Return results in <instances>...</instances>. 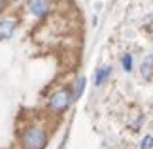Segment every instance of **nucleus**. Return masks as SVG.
<instances>
[{"label": "nucleus", "instance_id": "1", "mask_svg": "<svg viewBox=\"0 0 153 149\" xmlns=\"http://www.w3.org/2000/svg\"><path fill=\"white\" fill-rule=\"evenodd\" d=\"M25 144L28 149H42L45 145V136L40 128H30L25 136Z\"/></svg>", "mask_w": 153, "mask_h": 149}, {"label": "nucleus", "instance_id": "2", "mask_svg": "<svg viewBox=\"0 0 153 149\" xmlns=\"http://www.w3.org/2000/svg\"><path fill=\"white\" fill-rule=\"evenodd\" d=\"M68 104H70V100H68V93L66 91H59L55 96H53V100H51L53 110H57V111H62Z\"/></svg>", "mask_w": 153, "mask_h": 149}, {"label": "nucleus", "instance_id": "3", "mask_svg": "<svg viewBox=\"0 0 153 149\" xmlns=\"http://www.w3.org/2000/svg\"><path fill=\"white\" fill-rule=\"evenodd\" d=\"M13 21L11 19H2L0 21V40H8L13 34Z\"/></svg>", "mask_w": 153, "mask_h": 149}, {"label": "nucleus", "instance_id": "4", "mask_svg": "<svg viewBox=\"0 0 153 149\" xmlns=\"http://www.w3.org/2000/svg\"><path fill=\"white\" fill-rule=\"evenodd\" d=\"M30 10L36 15H44L45 11L49 10V4H48V0H32V2H30Z\"/></svg>", "mask_w": 153, "mask_h": 149}, {"label": "nucleus", "instance_id": "5", "mask_svg": "<svg viewBox=\"0 0 153 149\" xmlns=\"http://www.w3.org/2000/svg\"><path fill=\"white\" fill-rule=\"evenodd\" d=\"M151 74H153V55H149L144 61V64H142V76L144 77H149Z\"/></svg>", "mask_w": 153, "mask_h": 149}, {"label": "nucleus", "instance_id": "6", "mask_svg": "<svg viewBox=\"0 0 153 149\" xmlns=\"http://www.w3.org/2000/svg\"><path fill=\"white\" fill-rule=\"evenodd\" d=\"M110 72H111V70L110 68H104V70H98V74H97V85H102V83L106 81V77H108L110 76Z\"/></svg>", "mask_w": 153, "mask_h": 149}, {"label": "nucleus", "instance_id": "7", "mask_svg": "<svg viewBox=\"0 0 153 149\" xmlns=\"http://www.w3.org/2000/svg\"><path fill=\"white\" fill-rule=\"evenodd\" d=\"M140 149H153V136H146V138L142 140Z\"/></svg>", "mask_w": 153, "mask_h": 149}, {"label": "nucleus", "instance_id": "8", "mask_svg": "<svg viewBox=\"0 0 153 149\" xmlns=\"http://www.w3.org/2000/svg\"><path fill=\"white\" fill-rule=\"evenodd\" d=\"M123 66H125L127 72H131V70H132V59H131V55H125V57H123Z\"/></svg>", "mask_w": 153, "mask_h": 149}, {"label": "nucleus", "instance_id": "9", "mask_svg": "<svg viewBox=\"0 0 153 149\" xmlns=\"http://www.w3.org/2000/svg\"><path fill=\"white\" fill-rule=\"evenodd\" d=\"M0 10H2V0H0Z\"/></svg>", "mask_w": 153, "mask_h": 149}]
</instances>
